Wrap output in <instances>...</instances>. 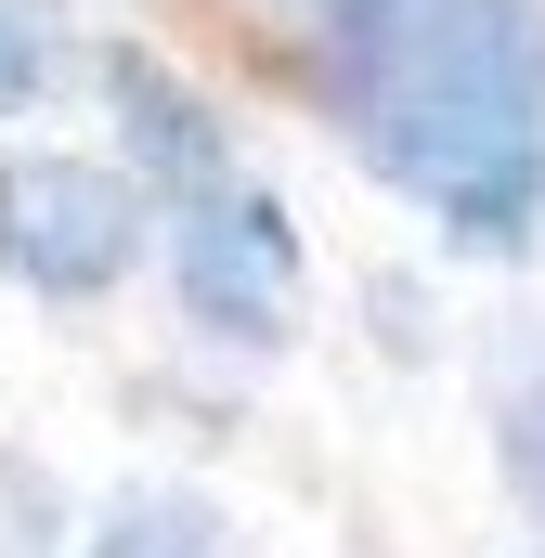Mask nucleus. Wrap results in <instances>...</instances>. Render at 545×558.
<instances>
[{
  "label": "nucleus",
  "instance_id": "obj_1",
  "mask_svg": "<svg viewBox=\"0 0 545 558\" xmlns=\"http://www.w3.org/2000/svg\"><path fill=\"white\" fill-rule=\"evenodd\" d=\"M325 131L468 260L545 234V0H299Z\"/></svg>",
  "mask_w": 545,
  "mask_h": 558
},
{
  "label": "nucleus",
  "instance_id": "obj_2",
  "mask_svg": "<svg viewBox=\"0 0 545 558\" xmlns=\"http://www.w3.org/2000/svg\"><path fill=\"white\" fill-rule=\"evenodd\" d=\"M156 247V195H143L118 156H65V143H26L0 156V274L52 312L78 299H118Z\"/></svg>",
  "mask_w": 545,
  "mask_h": 558
},
{
  "label": "nucleus",
  "instance_id": "obj_3",
  "mask_svg": "<svg viewBox=\"0 0 545 558\" xmlns=\"http://www.w3.org/2000/svg\"><path fill=\"white\" fill-rule=\"evenodd\" d=\"M169 299L208 351H286L299 338V299H312V260H299V221L272 208L247 169L169 195Z\"/></svg>",
  "mask_w": 545,
  "mask_h": 558
},
{
  "label": "nucleus",
  "instance_id": "obj_4",
  "mask_svg": "<svg viewBox=\"0 0 545 558\" xmlns=\"http://www.w3.org/2000/svg\"><path fill=\"white\" fill-rule=\"evenodd\" d=\"M105 92H118V143H131V182H143V195H195V182L234 169L221 118H208L156 52H105Z\"/></svg>",
  "mask_w": 545,
  "mask_h": 558
},
{
  "label": "nucleus",
  "instance_id": "obj_5",
  "mask_svg": "<svg viewBox=\"0 0 545 558\" xmlns=\"http://www.w3.org/2000/svg\"><path fill=\"white\" fill-rule=\"evenodd\" d=\"M78 558H234V533H221V507H208V494H131V507H118Z\"/></svg>",
  "mask_w": 545,
  "mask_h": 558
},
{
  "label": "nucleus",
  "instance_id": "obj_6",
  "mask_svg": "<svg viewBox=\"0 0 545 558\" xmlns=\"http://www.w3.org/2000/svg\"><path fill=\"white\" fill-rule=\"evenodd\" d=\"M52 78H65V13L52 0H0V118L52 105Z\"/></svg>",
  "mask_w": 545,
  "mask_h": 558
},
{
  "label": "nucleus",
  "instance_id": "obj_7",
  "mask_svg": "<svg viewBox=\"0 0 545 558\" xmlns=\"http://www.w3.org/2000/svg\"><path fill=\"white\" fill-rule=\"evenodd\" d=\"M494 468H507V494L533 507V533H545V351L507 377V416H494Z\"/></svg>",
  "mask_w": 545,
  "mask_h": 558
},
{
  "label": "nucleus",
  "instance_id": "obj_8",
  "mask_svg": "<svg viewBox=\"0 0 545 558\" xmlns=\"http://www.w3.org/2000/svg\"><path fill=\"white\" fill-rule=\"evenodd\" d=\"M533 558H545V546H533Z\"/></svg>",
  "mask_w": 545,
  "mask_h": 558
}]
</instances>
